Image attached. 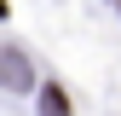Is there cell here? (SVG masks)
Returning a JSON list of instances; mask_svg holds the SVG:
<instances>
[{
    "label": "cell",
    "mask_w": 121,
    "mask_h": 116,
    "mask_svg": "<svg viewBox=\"0 0 121 116\" xmlns=\"http://www.w3.org/2000/svg\"><path fill=\"white\" fill-rule=\"evenodd\" d=\"M0 87L29 93V58H23V52H0Z\"/></svg>",
    "instance_id": "cell-1"
},
{
    "label": "cell",
    "mask_w": 121,
    "mask_h": 116,
    "mask_svg": "<svg viewBox=\"0 0 121 116\" xmlns=\"http://www.w3.org/2000/svg\"><path fill=\"white\" fill-rule=\"evenodd\" d=\"M0 18H6V0H0Z\"/></svg>",
    "instance_id": "cell-3"
},
{
    "label": "cell",
    "mask_w": 121,
    "mask_h": 116,
    "mask_svg": "<svg viewBox=\"0 0 121 116\" xmlns=\"http://www.w3.org/2000/svg\"><path fill=\"white\" fill-rule=\"evenodd\" d=\"M40 116H69V99H64V87H40Z\"/></svg>",
    "instance_id": "cell-2"
}]
</instances>
